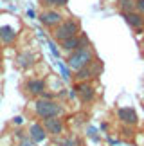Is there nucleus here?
<instances>
[{
  "mask_svg": "<svg viewBox=\"0 0 144 146\" xmlns=\"http://www.w3.org/2000/svg\"><path fill=\"white\" fill-rule=\"evenodd\" d=\"M94 63V54L90 47H85V49H76L74 52H70L67 56V65L74 70H79V69H85V67L92 65Z\"/></svg>",
  "mask_w": 144,
  "mask_h": 146,
  "instance_id": "f257e3e1",
  "label": "nucleus"
},
{
  "mask_svg": "<svg viewBox=\"0 0 144 146\" xmlns=\"http://www.w3.org/2000/svg\"><path fill=\"white\" fill-rule=\"evenodd\" d=\"M34 112L38 117L47 119V117H59L63 114V106L54 99H38L34 103Z\"/></svg>",
  "mask_w": 144,
  "mask_h": 146,
  "instance_id": "f03ea898",
  "label": "nucleus"
},
{
  "mask_svg": "<svg viewBox=\"0 0 144 146\" xmlns=\"http://www.w3.org/2000/svg\"><path fill=\"white\" fill-rule=\"evenodd\" d=\"M79 33V25L77 22L74 20H63L58 27H54V40L56 42H65L67 38H72V36H77Z\"/></svg>",
  "mask_w": 144,
  "mask_h": 146,
  "instance_id": "7ed1b4c3",
  "label": "nucleus"
},
{
  "mask_svg": "<svg viewBox=\"0 0 144 146\" xmlns=\"http://www.w3.org/2000/svg\"><path fill=\"white\" fill-rule=\"evenodd\" d=\"M42 125L45 128L47 135H52V137L61 135L63 130H65V125H63V121L59 119V117H47V119L42 121Z\"/></svg>",
  "mask_w": 144,
  "mask_h": 146,
  "instance_id": "20e7f679",
  "label": "nucleus"
},
{
  "mask_svg": "<svg viewBox=\"0 0 144 146\" xmlns=\"http://www.w3.org/2000/svg\"><path fill=\"white\" fill-rule=\"evenodd\" d=\"M72 90L76 92V96L79 98L83 103H90V101H94V98H96V88L87 81L85 83H77Z\"/></svg>",
  "mask_w": 144,
  "mask_h": 146,
  "instance_id": "39448f33",
  "label": "nucleus"
},
{
  "mask_svg": "<svg viewBox=\"0 0 144 146\" xmlns=\"http://www.w3.org/2000/svg\"><path fill=\"white\" fill-rule=\"evenodd\" d=\"M40 18V22L45 27H58L59 24L63 22V16L58 13V11H54V9H47V11H43V13L38 16Z\"/></svg>",
  "mask_w": 144,
  "mask_h": 146,
  "instance_id": "423d86ee",
  "label": "nucleus"
},
{
  "mask_svg": "<svg viewBox=\"0 0 144 146\" xmlns=\"http://www.w3.org/2000/svg\"><path fill=\"white\" fill-rule=\"evenodd\" d=\"M117 119L123 123L124 126H135L139 117H137V112L130 106H123V108L117 110Z\"/></svg>",
  "mask_w": 144,
  "mask_h": 146,
  "instance_id": "0eeeda50",
  "label": "nucleus"
},
{
  "mask_svg": "<svg viewBox=\"0 0 144 146\" xmlns=\"http://www.w3.org/2000/svg\"><path fill=\"white\" fill-rule=\"evenodd\" d=\"M29 139L34 144H40L47 139V132H45V128H43L42 123H32L29 126Z\"/></svg>",
  "mask_w": 144,
  "mask_h": 146,
  "instance_id": "6e6552de",
  "label": "nucleus"
},
{
  "mask_svg": "<svg viewBox=\"0 0 144 146\" xmlns=\"http://www.w3.org/2000/svg\"><path fill=\"white\" fill-rule=\"evenodd\" d=\"M124 22L128 24L131 29H142L144 27V15L137 13V11H130V13H121Z\"/></svg>",
  "mask_w": 144,
  "mask_h": 146,
  "instance_id": "1a4fd4ad",
  "label": "nucleus"
},
{
  "mask_svg": "<svg viewBox=\"0 0 144 146\" xmlns=\"http://www.w3.org/2000/svg\"><path fill=\"white\" fill-rule=\"evenodd\" d=\"M25 90L31 94V96H42L45 92V81L40 80V78H32L25 83Z\"/></svg>",
  "mask_w": 144,
  "mask_h": 146,
  "instance_id": "9d476101",
  "label": "nucleus"
},
{
  "mask_svg": "<svg viewBox=\"0 0 144 146\" xmlns=\"http://www.w3.org/2000/svg\"><path fill=\"white\" fill-rule=\"evenodd\" d=\"M99 70H96V65H88V67H85V69H79V70H76V74H74V78L79 83H85V81H88L90 78H94L97 74Z\"/></svg>",
  "mask_w": 144,
  "mask_h": 146,
  "instance_id": "9b49d317",
  "label": "nucleus"
},
{
  "mask_svg": "<svg viewBox=\"0 0 144 146\" xmlns=\"http://www.w3.org/2000/svg\"><path fill=\"white\" fill-rule=\"evenodd\" d=\"M16 40V31L11 25H0V42L4 45H9Z\"/></svg>",
  "mask_w": 144,
  "mask_h": 146,
  "instance_id": "f8f14e48",
  "label": "nucleus"
},
{
  "mask_svg": "<svg viewBox=\"0 0 144 146\" xmlns=\"http://www.w3.org/2000/svg\"><path fill=\"white\" fill-rule=\"evenodd\" d=\"M61 49L65 52H74L76 49H79V36H72V38H67L65 42H61Z\"/></svg>",
  "mask_w": 144,
  "mask_h": 146,
  "instance_id": "ddd939ff",
  "label": "nucleus"
},
{
  "mask_svg": "<svg viewBox=\"0 0 144 146\" xmlns=\"http://www.w3.org/2000/svg\"><path fill=\"white\" fill-rule=\"evenodd\" d=\"M16 61H18V67H22V69H29V67L34 63V54H31V52H22L18 58H16Z\"/></svg>",
  "mask_w": 144,
  "mask_h": 146,
  "instance_id": "4468645a",
  "label": "nucleus"
},
{
  "mask_svg": "<svg viewBox=\"0 0 144 146\" xmlns=\"http://www.w3.org/2000/svg\"><path fill=\"white\" fill-rule=\"evenodd\" d=\"M121 13H130V11L135 9V0H117Z\"/></svg>",
  "mask_w": 144,
  "mask_h": 146,
  "instance_id": "2eb2a0df",
  "label": "nucleus"
},
{
  "mask_svg": "<svg viewBox=\"0 0 144 146\" xmlns=\"http://www.w3.org/2000/svg\"><path fill=\"white\" fill-rule=\"evenodd\" d=\"M58 67H59V70H61V78L65 81H69L70 78H72V74H70V70H69V67L63 63V61H58Z\"/></svg>",
  "mask_w": 144,
  "mask_h": 146,
  "instance_id": "dca6fc26",
  "label": "nucleus"
},
{
  "mask_svg": "<svg viewBox=\"0 0 144 146\" xmlns=\"http://www.w3.org/2000/svg\"><path fill=\"white\" fill-rule=\"evenodd\" d=\"M87 133H88V137H90L92 141H96V143L101 141V135H99V132H97L96 126H88V128H87Z\"/></svg>",
  "mask_w": 144,
  "mask_h": 146,
  "instance_id": "f3484780",
  "label": "nucleus"
},
{
  "mask_svg": "<svg viewBox=\"0 0 144 146\" xmlns=\"http://www.w3.org/2000/svg\"><path fill=\"white\" fill-rule=\"evenodd\" d=\"M45 5H49V7H52V5H58V7H61V5H67L69 0H42Z\"/></svg>",
  "mask_w": 144,
  "mask_h": 146,
  "instance_id": "a211bd4d",
  "label": "nucleus"
},
{
  "mask_svg": "<svg viewBox=\"0 0 144 146\" xmlns=\"http://www.w3.org/2000/svg\"><path fill=\"white\" fill-rule=\"evenodd\" d=\"M49 49H51V52H52V56H54V58H59V50H58V47H56V43H54L52 40L49 42Z\"/></svg>",
  "mask_w": 144,
  "mask_h": 146,
  "instance_id": "6ab92c4d",
  "label": "nucleus"
},
{
  "mask_svg": "<svg viewBox=\"0 0 144 146\" xmlns=\"http://www.w3.org/2000/svg\"><path fill=\"white\" fill-rule=\"evenodd\" d=\"M135 7H137V13L144 15V0H135Z\"/></svg>",
  "mask_w": 144,
  "mask_h": 146,
  "instance_id": "aec40b11",
  "label": "nucleus"
},
{
  "mask_svg": "<svg viewBox=\"0 0 144 146\" xmlns=\"http://www.w3.org/2000/svg\"><path fill=\"white\" fill-rule=\"evenodd\" d=\"M13 123H15V125H24V117H22V115H16V117H13Z\"/></svg>",
  "mask_w": 144,
  "mask_h": 146,
  "instance_id": "412c9836",
  "label": "nucleus"
},
{
  "mask_svg": "<svg viewBox=\"0 0 144 146\" xmlns=\"http://www.w3.org/2000/svg\"><path fill=\"white\" fill-rule=\"evenodd\" d=\"M101 130H108V123H101Z\"/></svg>",
  "mask_w": 144,
  "mask_h": 146,
  "instance_id": "4be33fe9",
  "label": "nucleus"
}]
</instances>
